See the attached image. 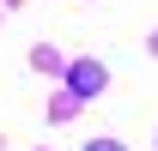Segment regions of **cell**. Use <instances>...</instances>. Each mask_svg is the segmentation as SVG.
<instances>
[{
    "label": "cell",
    "mask_w": 158,
    "mask_h": 151,
    "mask_svg": "<svg viewBox=\"0 0 158 151\" xmlns=\"http://www.w3.org/2000/svg\"><path fill=\"white\" fill-rule=\"evenodd\" d=\"M85 151H122V145H116V139H98V145H85Z\"/></svg>",
    "instance_id": "2"
},
{
    "label": "cell",
    "mask_w": 158,
    "mask_h": 151,
    "mask_svg": "<svg viewBox=\"0 0 158 151\" xmlns=\"http://www.w3.org/2000/svg\"><path fill=\"white\" fill-rule=\"evenodd\" d=\"M67 91L73 97H98L103 91V67L98 60H73V67H67Z\"/></svg>",
    "instance_id": "1"
}]
</instances>
